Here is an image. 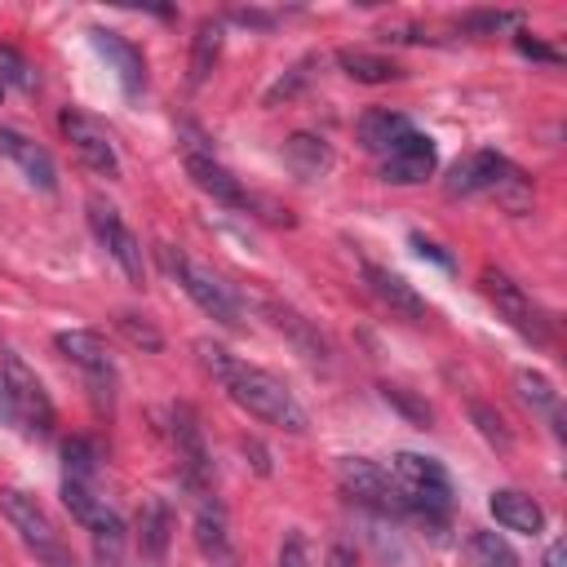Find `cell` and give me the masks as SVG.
<instances>
[{
	"instance_id": "obj_1",
	"label": "cell",
	"mask_w": 567,
	"mask_h": 567,
	"mask_svg": "<svg viewBox=\"0 0 567 567\" xmlns=\"http://www.w3.org/2000/svg\"><path fill=\"white\" fill-rule=\"evenodd\" d=\"M195 354H199L204 372L230 394V403H239L248 416H257V421H266V425H279V430H288V434H306L310 416H306V408L297 403V394H292L275 372H266V368H257V363H239L226 346H217V341H208V337L195 341Z\"/></svg>"
},
{
	"instance_id": "obj_2",
	"label": "cell",
	"mask_w": 567,
	"mask_h": 567,
	"mask_svg": "<svg viewBox=\"0 0 567 567\" xmlns=\"http://www.w3.org/2000/svg\"><path fill=\"white\" fill-rule=\"evenodd\" d=\"M0 416L9 425H18L22 434H31V439H49L53 425H58V412H53V399H49L44 381L18 354L0 359Z\"/></svg>"
},
{
	"instance_id": "obj_3",
	"label": "cell",
	"mask_w": 567,
	"mask_h": 567,
	"mask_svg": "<svg viewBox=\"0 0 567 567\" xmlns=\"http://www.w3.org/2000/svg\"><path fill=\"white\" fill-rule=\"evenodd\" d=\"M0 514L9 518V527L18 532V540L35 554L40 567H75V554L71 545L62 540L58 523L44 514V505L22 492V487H0Z\"/></svg>"
},
{
	"instance_id": "obj_4",
	"label": "cell",
	"mask_w": 567,
	"mask_h": 567,
	"mask_svg": "<svg viewBox=\"0 0 567 567\" xmlns=\"http://www.w3.org/2000/svg\"><path fill=\"white\" fill-rule=\"evenodd\" d=\"M159 266L182 284V292L208 315V319H217V323H226V328H239V301H235V288L226 284V279H217L213 270H204L199 261H190L182 248H173V244H159Z\"/></svg>"
},
{
	"instance_id": "obj_5",
	"label": "cell",
	"mask_w": 567,
	"mask_h": 567,
	"mask_svg": "<svg viewBox=\"0 0 567 567\" xmlns=\"http://www.w3.org/2000/svg\"><path fill=\"white\" fill-rule=\"evenodd\" d=\"M390 474L408 492L416 518H425V523H443L447 518V509H452V478H447V470L434 456L399 452L394 465H390Z\"/></svg>"
},
{
	"instance_id": "obj_6",
	"label": "cell",
	"mask_w": 567,
	"mask_h": 567,
	"mask_svg": "<svg viewBox=\"0 0 567 567\" xmlns=\"http://www.w3.org/2000/svg\"><path fill=\"white\" fill-rule=\"evenodd\" d=\"M337 483H341V492L354 501V505H368V509H377V514H385V518H403V514H412V501H408V492L394 483V474H385L377 461H368V456H341L337 461Z\"/></svg>"
},
{
	"instance_id": "obj_7",
	"label": "cell",
	"mask_w": 567,
	"mask_h": 567,
	"mask_svg": "<svg viewBox=\"0 0 567 567\" xmlns=\"http://www.w3.org/2000/svg\"><path fill=\"white\" fill-rule=\"evenodd\" d=\"M483 297L496 306V315L518 332V337H527L532 346H549V319H545V310L532 301V292L523 288V284H514L505 270H483Z\"/></svg>"
},
{
	"instance_id": "obj_8",
	"label": "cell",
	"mask_w": 567,
	"mask_h": 567,
	"mask_svg": "<svg viewBox=\"0 0 567 567\" xmlns=\"http://www.w3.org/2000/svg\"><path fill=\"white\" fill-rule=\"evenodd\" d=\"M53 346H58V354H62V359H71V363L84 372V381H89V390H93V403L111 412V394H115V363H111L106 341H102L93 328H71V332H58V337H53Z\"/></svg>"
},
{
	"instance_id": "obj_9",
	"label": "cell",
	"mask_w": 567,
	"mask_h": 567,
	"mask_svg": "<svg viewBox=\"0 0 567 567\" xmlns=\"http://www.w3.org/2000/svg\"><path fill=\"white\" fill-rule=\"evenodd\" d=\"M58 128H62V137L71 142V151L80 155L84 168H93V173L106 177V182L120 177V151H115L111 133H106L97 120H89V115L75 111V106H62V111H58Z\"/></svg>"
},
{
	"instance_id": "obj_10",
	"label": "cell",
	"mask_w": 567,
	"mask_h": 567,
	"mask_svg": "<svg viewBox=\"0 0 567 567\" xmlns=\"http://www.w3.org/2000/svg\"><path fill=\"white\" fill-rule=\"evenodd\" d=\"M89 226H93V235H97V244L115 257V266L133 279V284H142V275H146V261H142V239L128 230V221L120 217V208L111 204V199H102V195H89Z\"/></svg>"
},
{
	"instance_id": "obj_11",
	"label": "cell",
	"mask_w": 567,
	"mask_h": 567,
	"mask_svg": "<svg viewBox=\"0 0 567 567\" xmlns=\"http://www.w3.org/2000/svg\"><path fill=\"white\" fill-rule=\"evenodd\" d=\"M168 434H173V447H177L182 478L204 496L208 483H213V461H208L204 430H199V416H195L190 403H173V412H168Z\"/></svg>"
},
{
	"instance_id": "obj_12",
	"label": "cell",
	"mask_w": 567,
	"mask_h": 567,
	"mask_svg": "<svg viewBox=\"0 0 567 567\" xmlns=\"http://www.w3.org/2000/svg\"><path fill=\"white\" fill-rule=\"evenodd\" d=\"M439 168V151L421 128H408L385 155H381V182L390 186H416Z\"/></svg>"
},
{
	"instance_id": "obj_13",
	"label": "cell",
	"mask_w": 567,
	"mask_h": 567,
	"mask_svg": "<svg viewBox=\"0 0 567 567\" xmlns=\"http://www.w3.org/2000/svg\"><path fill=\"white\" fill-rule=\"evenodd\" d=\"M257 306H261V315L270 319V328L275 332H284L292 346H297V354L301 359H310V363H328V354H332V346H328V337L301 315V310H292L288 301H275V297H257Z\"/></svg>"
},
{
	"instance_id": "obj_14",
	"label": "cell",
	"mask_w": 567,
	"mask_h": 567,
	"mask_svg": "<svg viewBox=\"0 0 567 567\" xmlns=\"http://www.w3.org/2000/svg\"><path fill=\"white\" fill-rule=\"evenodd\" d=\"M0 155H9V159L18 164V173H22L31 186H40V190H58V164H53V155H49L35 137H27V133L0 124Z\"/></svg>"
},
{
	"instance_id": "obj_15",
	"label": "cell",
	"mask_w": 567,
	"mask_h": 567,
	"mask_svg": "<svg viewBox=\"0 0 567 567\" xmlns=\"http://www.w3.org/2000/svg\"><path fill=\"white\" fill-rule=\"evenodd\" d=\"M89 40H93V49L106 58V66L115 71V80H120V89H124L128 97L146 89V58L137 53V44H128L120 31H106V27H93Z\"/></svg>"
},
{
	"instance_id": "obj_16",
	"label": "cell",
	"mask_w": 567,
	"mask_h": 567,
	"mask_svg": "<svg viewBox=\"0 0 567 567\" xmlns=\"http://www.w3.org/2000/svg\"><path fill=\"white\" fill-rule=\"evenodd\" d=\"M509 159L496 155V151H470L465 159H456L443 177V190L456 199V195H478V190H492L501 177H505Z\"/></svg>"
},
{
	"instance_id": "obj_17",
	"label": "cell",
	"mask_w": 567,
	"mask_h": 567,
	"mask_svg": "<svg viewBox=\"0 0 567 567\" xmlns=\"http://www.w3.org/2000/svg\"><path fill=\"white\" fill-rule=\"evenodd\" d=\"M363 279H368V288H372V297L381 301V306H390L394 315H403V319H412V323H425L430 319V301L403 279V275H394V270H385V266H363Z\"/></svg>"
},
{
	"instance_id": "obj_18",
	"label": "cell",
	"mask_w": 567,
	"mask_h": 567,
	"mask_svg": "<svg viewBox=\"0 0 567 567\" xmlns=\"http://www.w3.org/2000/svg\"><path fill=\"white\" fill-rule=\"evenodd\" d=\"M173 540V509L159 496H146L137 509V554L146 567H164Z\"/></svg>"
},
{
	"instance_id": "obj_19",
	"label": "cell",
	"mask_w": 567,
	"mask_h": 567,
	"mask_svg": "<svg viewBox=\"0 0 567 567\" xmlns=\"http://www.w3.org/2000/svg\"><path fill=\"white\" fill-rule=\"evenodd\" d=\"M487 509L505 532H523V536H540L545 532V509L518 487H496L487 496Z\"/></svg>"
},
{
	"instance_id": "obj_20",
	"label": "cell",
	"mask_w": 567,
	"mask_h": 567,
	"mask_svg": "<svg viewBox=\"0 0 567 567\" xmlns=\"http://www.w3.org/2000/svg\"><path fill=\"white\" fill-rule=\"evenodd\" d=\"M186 173H190V182H195L204 195H213L217 204H226V208H248L244 186H239L213 155H204V151H186Z\"/></svg>"
},
{
	"instance_id": "obj_21",
	"label": "cell",
	"mask_w": 567,
	"mask_h": 567,
	"mask_svg": "<svg viewBox=\"0 0 567 567\" xmlns=\"http://www.w3.org/2000/svg\"><path fill=\"white\" fill-rule=\"evenodd\" d=\"M195 545L199 554L213 563V567H235V545H230V532H226V514L221 505L204 501L199 514H195Z\"/></svg>"
},
{
	"instance_id": "obj_22",
	"label": "cell",
	"mask_w": 567,
	"mask_h": 567,
	"mask_svg": "<svg viewBox=\"0 0 567 567\" xmlns=\"http://www.w3.org/2000/svg\"><path fill=\"white\" fill-rule=\"evenodd\" d=\"M412 128V120L408 115H399V111H385V106H377V111H363L359 115V142H363V151H372L377 159L403 137Z\"/></svg>"
},
{
	"instance_id": "obj_23",
	"label": "cell",
	"mask_w": 567,
	"mask_h": 567,
	"mask_svg": "<svg viewBox=\"0 0 567 567\" xmlns=\"http://www.w3.org/2000/svg\"><path fill=\"white\" fill-rule=\"evenodd\" d=\"M217 58H221V18H199V27L190 35V75H186L190 89H199L213 75Z\"/></svg>"
},
{
	"instance_id": "obj_24",
	"label": "cell",
	"mask_w": 567,
	"mask_h": 567,
	"mask_svg": "<svg viewBox=\"0 0 567 567\" xmlns=\"http://www.w3.org/2000/svg\"><path fill=\"white\" fill-rule=\"evenodd\" d=\"M337 66L359 84H390V80L403 75V66L394 58H381V53H368V49H337Z\"/></svg>"
},
{
	"instance_id": "obj_25",
	"label": "cell",
	"mask_w": 567,
	"mask_h": 567,
	"mask_svg": "<svg viewBox=\"0 0 567 567\" xmlns=\"http://www.w3.org/2000/svg\"><path fill=\"white\" fill-rule=\"evenodd\" d=\"M284 159H288V168H292L297 177H306V182H315V177H323V173L332 168V151H328V142H323V137H310V133L288 137Z\"/></svg>"
},
{
	"instance_id": "obj_26",
	"label": "cell",
	"mask_w": 567,
	"mask_h": 567,
	"mask_svg": "<svg viewBox=\"0 0 567 567\" xmlns=\"http://www.w3.org/2000/svg\"><path fill=\"white\" fill-rule=\"evenodd\" d=\"M514 385H518V399H523L532 412H545L549 425L563 434V403H558V390H554L540 372H532V368H518V372H514Z\"/></svg>"
},
{
	"instance_id": "obj_27",
	"label": "cell",
	"mask_w": 567,
	"mask_h": 567,
	"mask_svg": "<svg viewBox=\"0 0 567 567\" xmlns=\"http://www.w3.org/2000/svg\"><path fill=\"white\" fill-rule=\"evenodd\" d=\"M465 567H518V554L501 532H470L465 536Z\"/></svg>"
},
{
	"instance_id": "obj_28",
	"label": "cell",
	"mask_w": 567,
	"mask_h": 567,
	"mask_svg": "<svg viewBox=\"0 0 567 567\" xmlns=\"http://www.w3.org/2000/svg\"><path fill=\"white\" fill-rule=\"evenodd\" d=\"M62 478L66 483H97V447L89 439L62 443Z\"/></svg>"
},
{
	"instance_id": "obj_29",
	"label": "cell",
	"mask_w": 567,
	"mask_h": 567,
	"mask_svg": "<svg viewBox=\"0 0 567 567\" xmlns=\"http://www.w3.org/2000/svg\"><path fill=\"white\" fill-rule=\"evenodd\" d=\"M22 89V93H31L35 84H40V75H35V66L13 49V44H0V89Z\"/></svg>"
},
{
	"instance_id": "obj_30",
	"label": "cell",
	"mask_w": 567,
	"mask_h": 567,
	"mask_svg": "<svg viewBox=\"0 0 567 567\" xmlns=\"http://www.w3.org/2000/svg\"><path fill=\"white\" fill-rule=\"evenodd\" d=\"M115 328L124 332L128 346H137V350H146V354H159V350H164V337H159L142 315H133V310H120V315H115Z\"/></svg>"
},
{
	"instance_id": "obj_31",
	"label": "cell",
	"mask_w": 567,
	"mask_h": 567,
	"mask_svg": "<svg viewBox=\"0 0 567 567\" xmlns=\"http://www.w3.org/2000/svg\"><path fill=\"white\" fill-rule=\"evenodd\" d=\"M492 195H496L509 213H527V208H532V182H527L514 164H509V168H505V177L492 186Z\"/></svg>"
},
{
	"instance_id": "obj_32",
	"label": "cell",
	"mask_w": 567,
	"mask_h": 567,
	"mask_svg": "<svg viewBox=\"0 0 567 567\" xmlns=\"http://www.w3.org/2000/svg\"><path fill=\"white\" fill-rule=\"evenodd\" d=\"M381 399H385V403H394V408H399L412 425H421V430L434 421V408H430L425 399H416L412 390H403V385H390V381H385V385H381Z\"/></svg>"
},
{
	"instance_id": "obj_33",
	"label": "cell",
	"mask_w": 567,
	"mask_h": 567,
	"mask_svg": "<svg viewBox=\"0 0 567 567\" xmlns=\"http://www.w3.org/2000/svg\"><path fill=\"white\" fill-rule=\"evenodd\" d=\"M470 421L478 425V434H483V439H487L492 447H501V452H509V443H514V439H509V430H505V421H501V416H496V412H492V408H487L483 399H470Z\"/></svg>"
},
{
	"instance_id": "obj_34",
	"label": "cell",
	"mask_w": 567,
	"mask_h": 567,
	"mask_svg": "<svg viewBox=\"0 0 567 567\" xmlns=\"http://www.w3.org/2000/svg\"><path fill=\"white\" fill-rule=\"evenodd\" d=\"M505 27H518V13L509 9H474L461 18V31H474V35H492V31H505Z\"/></svg>"
},
{
	"instance_id": "obj_35",
	"label": "cell",
	"mask_w": 567,
	"mask_h": 567,
	"mask_svg": "<svg viewBox=\"0 0 567 567\" xmlns=\"http://www.w3.org/2000/svg\"><path fill=\"white\" fill-rule=\"evenodd\" d=\"M279 567H306V540H301L297 532L284 536V545H279Z\"/></svg>"
},
{
	"instance_id": "obj_36",
	"label": "cell",
	"mask_w": 567,
	"mask_h": 567,
	"mask_svg": "<svg viewBox=\"0 0 567 567\" xmlns=\"http://www.w3.org/2000/svg\"><path fill=\"white\" fill-rule=\"evenodd\" d=\"M514 44H518V53H523V58H536V62H558V53H554L549 44H540V40H532V35H523V31L514 35Z\"/></svg>"
},
{
	"instance_id": "obj_37",
	"label": "cell",
	"mask_w": 567,
	"mask_h": 567,
	"mask_svg": "<svg viewBox=\"0 0 567 567\" xmlns=\"http://www.w3.org/2000/svg\"><path fill=\"white\" fill-rule=\"evenodd\" d=\"M323 567H359V558H354V549H350V545H328Z\"/></svg>"
},
{
	"instance_id": "obj_38",
	"label": "cell",
	"mask_w": 567,
	"mask_h": 567,
	"mask_svg": "<svg viewBox=\"0 0 567 567\" xmlns=\"http://www.w3.org/2000/svg\"><path fill=\"white\" fill-rule=\"evenodd\" d=\"M412 248H416L421 257L439 261V266H452V257H447V252H439V244H430V239H421V235H412Z\"/></svg>"
},
{
	"instance_id": "obj_39",
	"label": "cell",
	"mask_w": 567,
	"mask_h": 567,
	"mask_svg": "<svg viewBox=\"0 0 567 567\" xmlns=\"http://www.w3.org/2000/svg\"><path fill=\"white\" fill-rule=\"evenodd\" d=\"M230 18H235V22H244V27H270V22H275V18H270V13H261V9H235Z\"/></svg>"
},
{
	"instance_id": "obj_40",
	"label": "cell",
	"mask_w": 567,
	"mask_h": 567,
	"mask_svg": "<svg viewBox=\"0 0 567 567\" xmlns=\"http://www.w3.org/2000/svg\"><path fill=\"white\" fill-rule=\"evenodd\" d=\"M244 452L252 456V465H257V474H270V456H266V447H261L257 439H244Z\"/></svg>"
},
{
	"instance_id": "obj_41",
	"label": "cell",
	"mask_w": 567,
	"mask_h": 567,
	"mask_svg": "<svg viewBox=\"0 0 567 567\" xmlns=\"http://www.w3.org/2000/svg\"><path fill=\"white\" fill-rule=\"evenodd\" d=\"M540 567H567V545H563V540H549Z\"/></svg>"
},
{
	"instance_id": "obj_42",
	"label": "cell",
	"mask_w": 567,
	"mask_h": 567,
	"mask_svg": "<svg viewBox=\"0 0 567 567\" xmlns=\"http://www.w3.org/2000/svg\"><path fill=\"white\" fill-rule=\"evenodd\" d=\"M0 93H4V89H0Z\"/></svg>"
}]
</instances>
